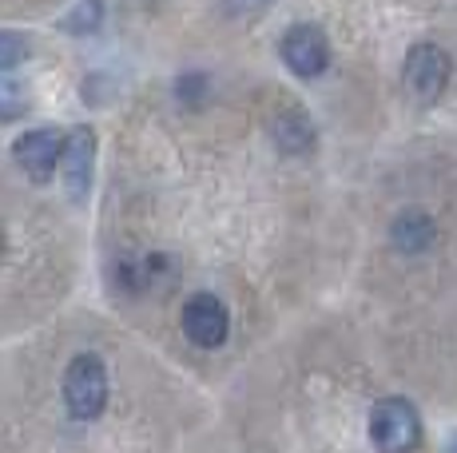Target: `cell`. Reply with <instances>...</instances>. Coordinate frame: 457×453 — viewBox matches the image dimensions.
<instances>
[{"label": "cell", "mask_w": 457, "mask_h": 453, "mask_svg": "<svg viewBox=\"0 0 457 453\" xmlns=\"http://www.w3.org/2000/svg\"><path fill=\"white\" fill-rule=\"evenodd\" d=\"M64 406L76 422H92L108 406V370L100 354H76L64 370Z\"/></svg>", "instance_id": "obj_1"}, {"label": "cell", "mask_w": 457, "mask_h": 453, "mask_svg": "<svg viewBox=\"0 0 457 453\" xmlns=\"http://www.w3.org/2000/svg\"><path fill=\"white\" fill-rule=\"evenodd\" d=\"M370 438L382 453H410L421 441V417L406 398H386L370 414Z\"/></svg>", "instance_id": "obj_2"}, {"label": "cell", "mask_w": 457, "mask_h": 453, "mask_svg": "<svg viewBox=\"0 0 457 453\" xmlns=\"http://www.w3.org/2000/svg\"><path fill=\"white\" fill-rule=\"evenodd\" d=\"M402 76H406V92L418 103H434L450 84V56L437 45H414L406 52Z\"/></svg>", "instance_id": "obj_3"}, {"label": "cell", "mask_w": 457, "mask_h": 453, "mask_svg": "<svg viewBox=\"0 0 457 453\" xmlns=\"http://www.w3.org/2000/svg\"><path fill=\"white\" fill-rule=\"evenodd\" d=\"M278 52H283L287 68L295 76H303V80H314V76H322L330 68V40L319 24H295V29H287Z\"/></svg>", "instance_id": "obj_4"}, {"label": "cell", "mask_w": 457, "mask_h": 453, "mask_svg": "<svg viewBox=\"0 0 457 453\" xmlns=\"http://www.w3.org/2000/svg\"><path fill=\"white\" fill-rule=\"evenodd\" d=\"M227 330H231V315H227V307L215 294H191L183 302V334L195 346L215 350V346L227 342Z\"/></svg>", "instance_id": "obj_5"}, {"label": "cell", "mask_w": 457, "mask_h": 453, "mask_svg": "<svg viewBox=\"0 0 457 453\" xmlns=\"http://www.w3.org/2000/svg\"><path fill=\"white\" fill-rule=\"evenodd\" d=\"M12 160L29 171V179L48 183L56 163L64 160V136L56 128H32L12 144Z\"/></svg>", "instance_id": "obj_6"}, {"label": "cell", "mask_w": 457, "mask_h": 453, "mask_svg": "<svg viewBox=\"0 0 457 453\" xmlns=\"http://www.w3.org/2000/svg\"><path fill=\"white\" fill-rule=\"evenodd\" d=\"M92 168H96V132L92 128H72L64 136V160H60L72 203H84L87 191H92Z\"/></svg>", "instance_id": "obj_7"}, {"label": "cell", "mask_w": 457, "mask_h": 453, "mask_svg": "<svg viewBox=\"0 0 457 453\" xmlns=\"http://www.w3.org/2000/svg\"><path fill=\"white\" fill-rule=\"evenodd\" d=\"M270 136H275V144L283 147V152H291V155H303V152H311L314 147V128L298 108L278 111L275 124H270Z\"/></svg>", "instance_id": "obj_8"}, {"label": "cell", "mask_w": 457, "mask_h": 453, "mask_svg": "<svg viewBox=\"0 0 457 453\" xmlns=\"http://www.w3.org/2000/svg\"><path fill=\"white\" fill-rule=\"evenodd\" d=\"M394 247L398 251H426L429 243H434V223H429V215H421V211H406V215H398V223H394Z\"/></svg>", "instance_id": "obj_9"}, {"label": "cell", "mask_w": 457, "mask_h": 453, "mask_svg": "<svg viewBox=\"0 0 457 453\" xmlns=\"http://www.w3.org/2000/svg\"><path fill=\"white\" fill-rule=\"evenodd\" d=\"M29 111V92L12 80V76H0V119H21Z\"/></svg>", "instance_id": "obj_10"}, {"label": "cell", "mask_w": 457, "mask_h": 453, "mask_svg": "<svg viewBox=\"0 0 457 453\" xmlns=\"http://www.w3.org/2000/svg\"><path fill=\"white\" fill-rule=\"evenodd\" d=\"M100 24H104V0H84V4H76V12L64 21V29L87 37V32H96Z\"/></svg>", "instance_id": "obj_11"}, {"label": "cell", "mask_w": 457, "mask_h": 453, "mask_svg": "<svg viewBox=\"0 0 457 453\" xmlns=\"http://www.w3.org/2000/svg\"><path fill=\"white\" fill-rule=\"evenodd\" d=\"M24 56H29V40H24L21 32H4V29H0V72L16 68Z\"/></svg>", "instance_id": "obj_12"}, {"label": "cell", "mask_w": 457, "mask_h": 453, "mask_svg": "<svg viewBox=\"0 0 457 453\" xmlns=\"http://www.w3.org/2000/svg\"><path fill=\"white\" fill-rule=\"evenodd\" d=\"M262 8H270V0H223L227 16H259Z\"/></svg>", "instance_id": "obj_13"}, {"label": "cell", "mask_w": 457, "mask_h": 453, "mask_svg": "<svg viewBox=\"0 0 457 453\" xmlns=\"http://www.w3.org/2000/svg\"><path fill=\"white\" fill-rule=\"evenodd\" d=\"M175 92H179V100L195 103V100H199V92H204V76H199V72H191L187 80H179V88H175Z\"/></svg>", "instance_id": "obj_14"}, {"label": "cell", "mask_w": 457, "mask_h": 453, "mask_svg": "<svg viewBox=\"0 0 457 453\" xmlns=\"http://www.w3.org/2000/svg\"><path fill=\"white\" fill-rule=\"evenodd\" d=\"M445 453H457V433L450 438V446H445Z\"/></svg>", "instance_id": "obj_15"}, {"label": "cell", "mask_w": 457, "mask_h": 453, "mask_svg": "<svg viewBox=\"0 0 457 453\" xmlns=\"http://www.w3.org/2000/svg\"><path fill=\"white\" fill-rule=\"evenodd\" d=\"M0 251H4V235H0Z\"/></svg>", "instance_id": "obj_16"}]
</instances>
